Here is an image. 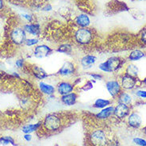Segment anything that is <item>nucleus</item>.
<instances>
[{
	"label": "nucleus",
	"mask_w": 146,
	"mask_h": 146,
	"mask_svg": "<svg viewBox=\"0 0 146 146\" xmlns=\"http://www.w3.org/2000/svg\"><path fill=\"white\" fill-rule=\"evenodd\" d=\"M64 125V117L62 114L51 113L44 117V120L42 121V125L40 129H42L48 133H55L60 131Z\"/></svg>",
	"instance_id": "1"
},
{
	"label": "nucleus",
	"mask_w": 146,
	"mask_h": 146,
	"mask_svg": "<svg viewBox=\"0 0 146 146\" xmlns=\"http://www.w3.org/2000/svg\"><path fill=\"white\" fill-rule=\"evenodd\" d=\"M95 32L89 27L78 28L73 33V40L75 43L81 47H87L91 45L95 41Z\"/></svg>",
	"instance_id": "2"
},
{
	"label": "nucleus",
	"mask_w": 146,
	"mask_h": 146,
	"mask_svg": "<svg viewBox=\"0 0 146 146\" xmlns=\"http://www.w3.org/2000/svg\"><path fill=\"white\" fill-rule=\"evenodd\" d=\"M88 142L91 146H106L109 141L106 131L100 128H96L89 133Z\"/></svg>",
	"instance_id": "3"
},
{
	"label": "nucleus",
	"mask_w": 146,
	"mask_h": 146,
	"mask_svg": "<svg viewBox=\"0 0 146 146\" xmlns=\"http://www.w3.org/2000/svg\"><path fill=\"white\" fill-rule=\"evenodd\" d=\"M124 63V60H122L120 56H113L109 57L106 61L100 63L99 64V69L105 73L116 72L122 67Z\"/></svg>",
	"instance_id": "4"
},
{
	"label": "nucleus",
	"mask_w": 146,
	"mask_h": 146,
	"mask_svg": "<svg viewBox=\"0 0 146 146\" xmlns=\"http://www.w3.org/2000/svg\"><path fill=\"white\" fill-rule=\"evenodd\" d=\"M10 40L11 43L15 45H22L25 44L26 38V32L24 30L23 27L21 26H16L11 29L10 31Z\"/></svg>",
	"instance_id": "5"
},
{
	"label": "nucleus",
	"mask_w": 146,
	"mask_h": 146,
	"mask_svg": "<svg viewBox=\"0 0 146 146\" xmlns=\"http://www.w3.org/2000/svg\"><path fill=\"white\" fill-rule=\"evenodd\" d=\"M77 71L76 64L72 61H65L60 69L56 72V76L60 77H70L74 76Z\"/></svg>",
	"instance_id": "6"
},
{
	"label": "nucleus",
	"mask_w": 146,
	"mask_h": 146,
	"mask_svg": "<svg viewBox=\"0 0 146 146\" xmlns=\"http://www.w3.org/2000/svg\"><path fill=\"white\" fill-rule=\"evenodd\" d=\"M55 51L52 48L48 46V44H37L33 48V56L36 59H43L49 56Z\"/></svg>",
	"instance_id": "7"
},
{
	"label": "nucleus",
	"mask_w": 146,
	"mask_h": 146,
	"mask_svg": "<svg viewBox=\"0 0 146 146\" xmlns=\"http://www.w3.org/2000/svg\"><path fill=\"white\" fill-rule=\"evenodd\" d=\"M76 86L73 83L70 81L61 80L59 82L56 86V92L60 96L69 94L71 92L75 91Z\"/></svg>",
	"instance_id": "8"
},
{
	"label": "nucleus",
	"mask_w": 146,
	"mask_h": 146,
	"mask_svg": "<svg viewBox=\"0 0 146 146\" xmlns=\"http://www.w3.org/2000/svg\"><path fill=\"white\" fill-rule=\"evenodd\" d=\"M106 88L107 91L109 92L110 95L113 98L116 99L117 95L121 92V86L120 82L117 80H110L106 82Z\"/></svg>",
	"instance_id": "9"
},
{
	"label": "nucleus",
	"mask_w": 146,
	"mask_h": 146,
	"mask_svg": "<svg viewBox=\"0 0 146 146\" xmlns=\"http://www.w3.org/2000/svg\"><path fill=\"white\" fill-rule=\"evenodd\" d=\"M137 77L131 76L126 73L121 77L120 84L121 86V88L124 90L129 91V90L134 89L137 86Z\"/></svg>",
	"instance_id": "10"
},
{
	"label": "nucleus",
	"mask_w": 146,
	"mask_h": 146,
	"mask_svg": "<svg viewBox=\"0 0 146 146\" xmlns=\"http://www.w3.org/2000/svg\"><path fill=\"white\" fill-rule=\"evenodd\" d=\"M130 113V107L123 103H117L113 109V116L118 119H123Z\"/></svg>",
	"instance_id": "11"
},
{
	"label": "nucleus",
	"mask_w": 146,
	"mask_h": 146,
	"mask_svg": "<svg viewBox=\"0 0 146 146\" xmlns=\"http://www.w3.org/2000/svg\"><path fill=\"white\" fill-rule=\"evenodd\" d=\"M97 61V56L94 54H87L82 56L80 60L81 67L84 69H89L91 68L92 66L95 65Z\"/></svg>",
	"instance_id": "12"
},
{
	"label": "nucleus",
	"mask_w": 146,
	"mask_h": 146,
	"mask_svg": "<svg viewBox=\"0 0 146 146\" xmlns=\"http://www.w3.org/2000/svg\"><path fill=\"white\" fill-rule=\"evenodd\" d=\"M30 72H31V75L33 76L35 79L36 80H44L48 77L50 75L48 74L44 69H43L41 67L38 65H35L33 64L31 68H30Z\"/></svg>",
	"instance_id": "13"
},
{
	"label": "nucleus",
	"mask_w": 146,
	"mask_h": 146,
	"mask_svg": "<svg viewBox=\"0 0 146 146\" xmlns=\"http://www.w3.org/2000/svg\"><path fill=\"white\" fill-rule=\"evenodd\" d=\"M77 99H78V94L75 91L60 96V102L67 106H74L76 103Z\"/></svg>",
	"instance_id": "14"
},
{
	"label": "nucleus",
	"mask_w": 146,
	"mask_h": 146,
	"mask_svg": "<svg viewBox=\"0 0 146 146\" xmlns=\"http://www.w3.org/2000/svg\"><path fill=\"white\" fill-rule=\"evenodd\" d=\"M22 27L26 33H29L32 36H38L40 35V33H41L40 26L38 23H27V24L23 25Z\"/></svg>",
	"instance_id": "15"
},
{
	"label": "nucleus",
	"mask_w": 146,
	"mask_h": 146,
	"mask_svg": "<svg viewBox=\"0 0 146 146\" xmlns=\"http://www.w3.org/2000/svg\"><path fill=\"white\" fill-rule=\"evenodd\" d=\"M142 123L141 117L137 112H132L128 115V124L132 128L138 129Z\"/></svg>",
	"instance_id": "16"
},
{
	"label": "nucleus",
	"mask_w": 146,
	"mask_h": 146,
	"mask_svg": "<svg viewBox=\"0 0 146 146\" xmlns=\"http://www.w3.org/2000/svg\"><path fill=\"white\" fill-rule=\"evenodd\" d=\"M39 90L43 95H48V96H52L56 93V87L50 84H47L45 82L40 81L38 84Z\"/></svg>",
	"instance_id": "17"
},
{
	"label": "nucleus",
	"mask_w": 146,
	"mask_h": 146,
	"mask_svg": "<svg viewBox=\"0 0 146 146\" xmlns=\"http://www.w3.org/2000/svg\"><path fill=\"white\" fill-rule=\"evenodd\" d=\"M113 109L114 106H109L102 109L99 113H97L95 115V117L98 120H106L110 117L113 114Z\"/></svg>",
	"instance_id": "18"
},
{
	"label": "nucleus",
	"mask_w": 146,
	"mask_h": 146,
	"mask_svg": "<svg viewBox=\"0 0 146 146\" xmlns=\"http://www.w3.org/2000/svg\"><path fill=\"white\" fill-rule=\"evenodd\" d=\"M74 22L77 26H79V28H87L91 24L90 18L86 14H80L77 15Z\"/></svg>",
	"instance_id": "19"
},
{
	"label": "nucleus",
	"mask_w": 146,
	"mask_h": 146,
	"mask_svg": "<svg viewBox=\"0 0 146 146\" xmlns=\"http://www.w3.org/2000/svg\"><path fill=\"white\" fill-rule=\"evenodd\" d=\"M41 125H42V121H40L35 123V124L25 125L22 126V131L25 134H26V133H32L40 130Z\"/></svg>",
	"instance_id": "20"
},
{
	"label": "nucleus",
	"mask_w": 146,
	"mask_h": 146,
	"mask_svg": "<svg viewBox=\"0 0 146 146\" xmlns=\"http://www.w3.org/2000/svg\"><path fill=\"white\" fill-rule=\"evenodd\" d=\"M55 51L65 55H72L73 52V46L72 44L68 42L62 43V44H59L58 46L55 48Z\"/></svg>",
	"instance_id": "21"
},
{
	"label": "nucleus",
	"mask_w": 146,
	"mask_h": 146,
	"mask_svg": "<svg viewBox=\"0 0 146 146\" xmlns=\"http://www.w3.org/2000/svg\"><path fill=\"white\" fill-rule=\"evenodd\" d=\"M117 103H123L125 105H130L133 101V98L130 95V94H129L127 92H121L119 95H117Z\"/></svg>",
	"instance_id": "22"
},
{
	"label": "nucleus",
	"mask_w": 146,
	"mask_h": 146,
	"mask_svg": "<svg viewBox=\"0 0 146 146\" xmlns=\"http://www.w3.org/2000/svg\"><path fill=\"white\" fill-rule=\"evenodd\" d=\"M145 53L141 49H134L130 52V53L129 54L128 60L130 61H137L145 57Z\"/></svg>",
	"instance_id": "23"
},
{
	"label": "nucleus",
	"mask_w": 146,
	"mask_h": 146,
	"mask_svg": "<svg viewBox=\"0 0 146 146\" xmlns=\"http://www.w3.org/2000/svg\"><path fill=\"white\" fill-rule=\"evenodd\" d=\"M111 105V101L109 99H102L99 98L95 100L94 103H93V107L95 109H103L105 107H107Z\"/></svg>",
	"instance_id": "24"
},
{
	"label": "nucleus",
	"mask_w": 146,
	"mask_h": 146,
	"mask_svg": "<svg viewBox=\"0 0 146 146\" xmlns=\"http://www.w3.org/2000/svg\"><path fill=\"white\" fill-rule=\"evenodd\" d=\"M139 69L137 68V66L133 64H128L126 68H125V73L131 76L137 77L138 76Z\"/></svg>",
	"instance_id": "25"
},
{
	"label": "nucleus",
	"mask_w": 146,
	"mask_h": 146,
	"mask_svg": "<svg viewBox=\"0 0 146 146\" xmlns=\"http://www.w3.org/2000/svg\"><path fill=\"white\" fill-rule=\"evenodd\" d=\"M0 145H11L13 146L17 145V144L15 143V139L11 136H2V137H0Z\"/></svg>",
	"instance_id": "26"
},
{
	"label": "nucleus",
	"mask_w": 146,
	"mask_h": 146,
	"mask_svg": "<svg viewBox=\"0 0 146 146\" xmlns=\"http://www.w3.org/2000/svg\"><path fill=\"white\" fill-rule=\"evenodd\" d=\"M38 43H39V39L36 37H33V38H27L24 44L28 47H33V46L37 45Z\"/></svg>",
	"instance_id": "27"
},
{
	"label": "nucleus",
	"mask_w": 146,
	"mask_h": 146,
	"mask_svg": "<svg viewBox=\"0 0 146 146\" xmlns=\"http://www.w3.org/2000/svg\"><path fill=\"white\" fill-rule=\"evenodd\" d=\"M96 81L94 80H88L87 82H86V84H84V86L82 87V88H80V90H82V91H89V90H91V89H92L93 88V85H94V84H95Z\"/></svg>",
	"instance_id": "28"
},
{
	"label": "nucleus",
	"mask_w": 146,
	"mask_h": 146,
	"mask_svg": "<svg viewBox=\"0 0 146 146\" xmlns=\"http://www.w3.org/2000/svg\"><path fill=\"white\" fill-rule=\"evenodd\" d=\"M88 76L91 77V80H102L103 79L104 76L101 74V73H97V72H88L87 73Z\"/></svg>",
	"instance_id": "29"
},
{
	"label": "nucleus",
	"mask_w": 146,
	"mask_h": 146,
	"mask_svg": "<svg viewBox=\"0 0 146 146\" xmlns=\"http://www.w3.org/2000/svg\"><path fill=\"white\" fill-rule=\"evenodd\" d=\"M15 66L18 69H22L26 66V60L23 58H19L15 60Z\"/></svg>",
	"instance_id": "30"
},
{
	"label": "nucleus",
	"mask_w": 146,
	"mask_h": 146,
	"mask_svg": "<svg viewBox=\"0 0 146 146\" xmlns=\"http://www.w3.org/2000/svg\"><path fill=\"white\" fill-rule=\"evenodd\" d=\"M133 142L138 146H146V140L141 137H134L133 139Z\"/></svg>",
	"instance_id": "31"
},
{
	"label": "nucleus",
	"mask_w": 146,
	"mask_h": 146,
	"mask_svg": "<svg viewBox=\"0 0 146 146\" xmlns=\"http://www.w3.org/2000/svg\"><path fill=\"white\" fill-rule=\"evenodd\" d=\"M136 95L139 98L146 99V91L145 90H137L136 91Z\"/></svg>",
	"instance_id": "32"
},
{
	"label": "nucleus",
	"mask_w": 146,
	"mask_h": 146,
	"mask_svg": "<svg viewBox=\"0 0 146 146\" xmlns=\"http://www.w3.org/2000/svg\"><path fill=\"white\" fill-rule=\"evenodd\" d=\"M22 17L25 20H26L27 22H29V23H32V22L33 21V16L31 15H29V14H23V15H22ZM28 22V23H29Z\"/></svg>",
	"instance_id": "33"
},
{
	"label": "nucleus",
	"mask_w": 146,
	"mask_h": 146,
	"mask_svg": "<svg viewBox=\"0 0 146 146\" xmlns=\"http://www.w3.org/2000/svg\"><path fill=\"white\" fill-rule=\"evenodd\" d=\"M141 40L144 44H146V29H143L141 33Z\"/></svg>",
	"instance_id": "34"
},
{
	"label": "nucleus",
	"mask_w": 146,
	"mask_h": 146,
	"mask_svg": "<svg viewBox=\"0 0 146 146\" xmlns=\"http://www.w3.org/2000/svg\"><path fill=\"white\" fill-rule=\"evenodd\" d=\"M32 138H33V136L31 133H26V134H24L23 136V139L27 141V142H29V141H32Z\"/></svg>",
	"instance_id": "35"
},
{
	"label": "nucleus",
	"mask_w": 146,
	"mask_h": 146,
	"mask_svg": "<svg viewBox=\"0 0 146 146\" xmlns=\"http://www.w3.org/2000/svg\"><path fill=\"white\" fill-rule=\"evenodd\" d=\"M52 10V7L51 4L48 3L46 5H44V7H42V11H50Z\"/></svg>",
	"instance_id": "36"
},
{
	"label": "nucleus",
	"mask_w": 146,
	"mask_h": 146,
	"mask_svg": "<svg viewBox=\"0 0 146 146\" xmlns=\"http://www.w3.org/2000/svg\"><path fill=\"white\" fill-rule=\"evenodd\" d=\"M5 8V3H4L3 0H0V12L3 11Z\"/></svg>",
	"instance_id": "37"
},
{
	"label": "nucleus",
	"mask_w": 146,
	"mask_h": 146,
	"mask_svg": "<svg viewBox=\"0 0 146 146\" xmlns=\"http://www.w3.org/2000/svg\"><path fill=\"white\" fill-rule=\"evenodd\" d=\"M14 1L16 3H24L27 2L28 0H14Z\"/></svg>",
	"instance_id": "38"
},
{
	"label": "nucleus",
	"mask_w": 146,
	"mask_h": 146,
	"mask_svg": "<svg viewBox=\"0 0 146 146\" xmlns=\"http://www.w3.org/2000/svg\"><path fill=\"white\" fill-rule=\"evenodd\" d=\"M143 84H145L146 87V78H145V79H144V80H143Z\"/></svg>",
	"instance_id": "39"
},
{
	"label": "nucleus",
	"mask_w": 146,
	"mask_h": 146,
	"mask_svg": "<svg viewBox=\"0 0 146 146\" xmlns=\"http://www.w3.org/2000/svg\"><path fill=\"white\" fill-rule=\"evenodd\" d=\"M143 130H144V133H145V134L146 135V126L144 128V129H143Z\"/></svg>",
	"instance_id": "40"
},
{
	"label": "nucleus",
	"mask_w": 146,
	"mask_h": 146,
	"mask_svg": "<svg viewBox=\"0 0 146 146\" xmlns=\"http://www.w3.org/2000/svg\"><path fill=\"white\" fill-rule=\"evenodd\" d=\"M21 146H25V145H21Z\"/></svg>",
	"instance_id": "41"
}]
</instances>
